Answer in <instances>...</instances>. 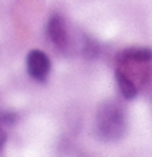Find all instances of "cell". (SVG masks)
Listing matches in <instances>:
<instances>
[{
  "label": "cell",
  "instance_id": "1",
  "mask_svg": "<svg viewBox=\"0 0 152 157\" xmlns=\"http://www.w3.org/2000/svg\"><path fill=\"white\" fill-rule=\"evenodd\" d=\"M97 131L107 141H116L126 133V115L120 104L107 101L97 109Z\"/></svg>",
  "mask_w": 152,
  "mask_h": 157
},
{
  "label": "cell",
  "instance_id": "2",
  "mask_svg": "<svg viewBox=\"0 0 152 157\" xmlns=\"http://www.w3.org/2000/svg\"><path fill=\"white\" fill-rule=\"evenodd\" d=\"M50 59L47 57V54L42 50L34 49L28 54L26 57V68L28 73L32 79L39 81V83H44L47 79L49 73H50Z\"/></svg>",
  "mask_w": 152,
  "mask_h": 157
},
{
  "label": "cell",
  "instance_id": "3",
  "mask_svg": "<svg viewBox=\"0 0 152 157\" xmlns=\"http://www.w3.org/2000/svg\"><path fill=\"white\" fill-rule=\"evenodd\" d=\"M47 37L52 40V44L57 45L58 49L66 47L68 44V33L65 21L60 15H52L47 21Z\"/></svg>",
  "mask_w": 152,
  "mask_h": 157
},
{
  "label": "cell",
  "instance_id": "4",
  "mask_svg": "<svg viewBox=\"0 0 152 157\" xmlns=\"http://www.w3.org/2000/svg\"><path fill=\"white\" fill-rule=\"evenodd\" d=\"M120 63H150L152 49L149 47H128L118 54Z\"/></svg>",
  "mask_w": 152,
  "mask_h": 157
},
{
  "label": "cell",
  "instance_id": "5",
  "mask_svg": "<svg viewBox=\"0 0 152 157\" xmlns=\"http://www.w3.org/2000/svg\"><path fill=\"white\" fill-rule=\"evenodd\" d=\"M115 78H116V83H118L121 96H123L126 101H131V99H134L138 96V86H136V83H134V81L128 76L121 68H116Z\"/></svg>",
  "mask_w": 152,
  "mask_h": 157
},
{
  "label": "cell",
  "instance_id": "6",
  "mask_svg": "<svg viewBox=\"0 0 152 157\" xmlns=\"http://www.w3.org/2000/svg\"><path fill=\"white\" fill-rule=\"evenodd\" d=\"M15 113H11V112H3L2 115H0V125H11V123H15Z\"/></svg>",
  "mask_w": 152,
  "mask_h": 157
},
{
  "label": "cell",
  "instance_id": "7",
  "mask_svg": "<svg viewBox=\"0 0 152 157\" xmlns=\"http://www.w3.org/2000/svg\"><path fill=\"white\" fill-rule=\"evenodd\" d=\"M5 143H7V133H5V130L0 126V149L5 146Z\"/></svg>",
  "mask_w": 152,
  "mask_h": 157
}]
</instances>
